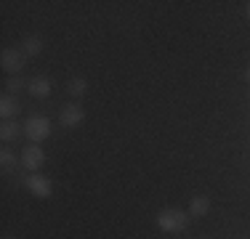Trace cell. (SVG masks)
Here are the masks:
<instances>
[{
  "instance_id": "obj_7",
  "label": "cell",
  "mask_w": 250,
  "mask_h": 239,
  "mask_svg": "<svg viewBox=\"0 0 250 239\" xmlns=\"http://www.w3.org/2000/svg\"><path fill=\"white\" fill-rule=\"evenodd\" d=\"M27 91L32 93L35 99H48V96H51V80L45 75H38V77H32V80H29Z\"/></svg>"
},
{
  "instance_id": "obj_13",
  "label": "cell",
  "mask_w": 250,
  "mask_h": 239,
  "mask_svg": "<svg viewBox=\"0 0 250 239\" xmlns=\"http://www.w3.org/2000/svg\"><path fill=\"white\" fill-rule=\"evenodd\" d=\"M27 85H29V80H24V77H19V75H11L8 80H5V91H8L11 96L19 93V91H24Z\"/></svg>"
},
{
  "instance_id": "obj_9",
  "label": "cell",
  "mask_w": 250,
  "mask_h": 239,
  "mask_svg": "<svg viewBox=\"0 0 250 239\" xmlns=\"http://www.w3.org/2000/svg\"><path fill=\"white\" fill-rule=\"evenodd\" d=\"M208 210H210V197H192V202H189V215L192 218H202V215H208Z\"/></svg>"
},
{
  "instance_id": "obj_1",
  "label": "cell",
  "mask_w": 250,
  "mask_h": 239,
  "mask_svg": "<svg viewBox=\"0 0 250 239\" xmlns=\"http://www.w3.org/2000/svg\"><path fill=\"white\" fill-rule=\"evenodd\" d=\"M189 218H192V215L178 210V207H165V210L157 213V226L165 234H178V231H184L189 226Z\"/></svg>"
},
{
  "instance_id": "obj_8",
  "label": "cell",
  "mask_w": 250,
  "mask_h": 239,
  "mask_svg": "<svg viewBox=\"0 0 250 239\" xmlns=\"http://www.w3.org/2000/svg\"><path fill=\"white\" fill-rule=\"evenodd\" d=\"M21 112V104L14 99L11 93H5L3 99H0V115H3V120H11V117H16Z\"/></svg>"
},
{
  "instance_id": "obj_12",
  "label": "cell",
  "mask_w": 250,
  "mask_h": 239,
  "mask_svg": "<svg viewBox=\"0 0 250 239\" xmlns=\"http://www.w3.org/2000/svg\"><path fill=\"white\" fill-rule=\"evenodd\" d=\"M67 93L69 96H75V99H83V96L88 93V80L85 77H69V82H67Z\"/></svg>"
},
{
  "instance_id": "obj_10",
  "label": "cell",
  "mask_w": 250,
  "mask_h": 239,
  "mask_svg": "<svg viewBox=\"0 0 250 239\" xmlns=\"http://www.w3.org/2000/svg\"><path fill=\"white\" fill-rule=\"evenodd\" d=\"M21 133H24V128H19V122H16V120H5L3 128H0V139H3L5 143L16 141Z\"/></svg>"
},
{
  "instance_id": "obj_3",
  "label": "cell",
  "mask_w": 250,
  "mask_h": 239,
  "mask_svg": "<svg viewBox=\"0 0 250 239\" xmlns=\"http://www.w3.org/2000/svg\"><path fill=\"white\" fill-rule=\"evenodd\" d=\"M24 189L32 197H38V199H48L51 191H53V183L45 176H38V173H35V176H27L24 178Z\"/></svg>"
},
{
  "instance_id": "obj_6",
  "label": "cell",
  "mask_w": 250,
  "mask_h": 239,
  "mask_svg": "<svg viewBox=\"0 0 250 239\" xmlns=\"http://www.w3.org/2000/svg\"><path fill=\"white\" fill-rule=\"evenodd\" d=\"M21 165L32 173H38L40 167L45 165V152L40 149V143H29L24 152H21Z\"/></svg>"
},
{
  "instance_id": "obj_5",
  "label": "cell",
  "mask_w": 250,
  "mask_h": 239,
  "mask_svg": "<svg viewBox=\"0 0 250 239\" xmlns=\"http://www.w3.org/2000/svg\"><path fill=\"white\" fill-rule=\"evenodd\" d=\"M24 51H19V48H5L3 56H0V61H3V69L8 72V75H19L21 69H24Z\"/></svg>"
},
{
  "instance_id": "obj_16",
  "label": "cell",
  "mask_w": 250,
  "mask_h": 239,
  "mask_svg": "<svg viewBox=\"0 0 250 239\" xmlns=\"http://www.w3.org/2000/svg\"><path fill=\"white\" fill-rule=\"evenodd\" d=\"M245 14H248V19H250V3H248V8H245Z\"/></svg>"
},
{
  "instance_id": "obj_11",
  "label": "cell",
  "mask_w": 250,
  "mask_h": 239,
  "mask_svg": "<svg viewBox=\"0 0 250 239\" xmlns=\"http://www.w3.org/2000/svg\"><path fill=\"white\" fill-rule=\"evenodd\" d=\"M45 48V40L40 38V35H27L24 43H21V51L27 53V56H38V53H43Z\"/></svg>"
},
{
  "instance_id": "obj_17",
  "label": "cell",
  "mask_w": 250,
  "mask_h": 239,
  "mask_svg": "<svg viewBox=\"0 0 250 239\" xmlns=\"http://www.w3.org/2000/svg\"><path fill=\"white\" fill-rule=\"evenodd\" d=\"M3 239H14V237H3Z\"/></svg>"
},
{
  "instance_id": "obj_15",
  "label": "cell",
  "mask_w": 250,
  "mask_h": 239,
  "mask_svg": "<svg viewBox=\"0 0 250 239\" xmlns=\"http://www.w3.org/2000/svg\"><path fill=\"white\" fill-rule=\"evenodd\" d=\"M245 82L250 85V64H248V69H245Z\"/></svg>"
},
{
  "instance_id": "obj_4",
  "label": "cell",
  "mask_w": 250,
  "mask_h": 239,
  "mask_svg": "<svg viewBox=\"0 0 250 239\" xmlns=\"http://www.w3.org/2000/svg\"><path fill=\"white\" fill-rule=\"evenodd\" d=\"M83 120H85V109L80 104H67L59 112V125L62 128H77V125H83Z\"/></svg>"
},
{
  "instance_id": "obj_14",
  "label": "cell",
  "mask_w": 250,
  "mask_h": 239,
  "mask_svg": "<svg viewBox=\"0 0 250 239\" xmlns=\"http://www.w3.org/2000/svg\"><path fill=\"white\" fill-rule=\"evenodd\" d=\"M0 165H3V170H14L16 167V152L3 149V152H0Z\"/></svg>"
},
{
  "instance_id": "obj_2",
  "label": "cell",
  "mask_w": 250,
  "mask_h": 239,
  "mask_svg": "<svg viewBox=\"0 0 250 239\" xmlns=\"http://www.w3.org/2000/svg\"><path fill=\"white\" fill-rule=\"evenodd\" d=\"M24 136L29 139V143H40V141H45L51 136V120L48 117H43V115H35V117H29L27 122H24Z\"/></svg>"
}]
</instances>
